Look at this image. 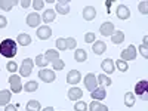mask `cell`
<instances>
[{
	"label": "cell",
	"instance_id": "44dd1931",
	"mask_svg": "<svg viewBox=\"0 0 148 111\" xmlns=\"http://www.w3.org/2000/svg\"><path fill=\"white\" fill-rule=\"evenodd\" d=\"M56 12L61 15H67L70 12V5L68 2H58L56 3Z\"/></svg>",
	"mask_w": 148,
	"mask_h": 111
},
{
	"label": "cell",
	"instance_id": "f546056e",
	"mask_svg": "<svg viewBox=\"0 0 148 111\" xmlns=\"http://www.w3.org/2000/svg\"><path fill=\"white\" fill-rule=\"evenodd\" d=\"M125 105L126 107H133L135 105V95L132 92H127L125 95Z\"/></svg>",
	"mask_w": 148,
	"mask_h": 111
},
{
	"label": "cell",
	"instance_id": "ffe728a7",
	"mask_svg": "<svg viewBox=\"0 0 148 111\" xmlns=\"http://www.w3.org/2000/svg\"><path fill=\"white\" fill-rule=\"evenodd\" d=\"M45 58L47 59V62H53V61L59 59V52L56 51V49H49V51H46V53H45Z\"/></svg>",
	"mask_w": 148,
	"mask_h": 111
},
{
	"label": "cell",
	"instance_id": "6da1fadb",
	"mask_svg": "<svg viewBox=\"0 0 148 111\" xmlns=\"http://www.w3.org/2000/svg\"><path fill=\"white\" fill-rule=\"evenodd\" d=\"M18 52L16 49V42L12 39H5L2 43H0V53H2L5 58H14Z\"/></svg>",
	"mask_w": 148,
	"mask_h": 111
},
{
	"label": "cell",
	"instance_id": "3957f363",
	"mask_svg": "<svg viewBox=\"0 0 148 111\" xmlns=\"http://www.w3.org/2000/svg\"><path fill=\"white\" fill-rule=\"evenodd\" d=\"M9 84H10V92L14 93H19L22 90V83H21V77L18 74H12L9 77Z\"/></svg>",
	"mask_w": 148,
	"mask_h": 111
},
{
	"label": "cell",
	"instance_id": "5b68a950",
	"mask_svg": "<svg viewBox=\"0 0 148 111\" xmlns=\"http://www.w3.org/2000/svg\"><path fill=\"white\" fill-rule=\"evenodd\" d=\"M136 58V47L133 45H129L126 49H123L121 51V61H133Z\"/></svg>",
	"mask_w": 148,
	"mask_h": 111
},
{
	"label": "cell",
	"instance_id": "484cf974",
	"mask_svg": "<svg viewBox=\"0 0 148 111\" xmlns=\"http://www.w3.org/2000/svg\"><path fill=\"white\" fill-rule=\"evenodd\" d=\"M96 80H98V84H101V86H110V84H113V82H111V79L107 76V74H99V76L96 77Z\"/></svg>",
	"mask_w": 148,
	"mask_h": 111
},
{
	"label": "cell",
	"instance_id": "7c38bea8",
	"mask_svg": "<svg viewBox=\"0 0 148 111\" xmlns=\"http://www.w3.org/2000/svg\"><path fill=\"white\" fill-rule=\"evenodd\" d=\"M101 68L104 70V73H105V74H111V73H114V70H116L114 61H113V59H110V58L104 59L102 62H101Z\"/></svg>",
	"mask_w": 148,
	"mask_h": 111
},
{
	"label": "cell",
	"instance_id": "52a82bcc",
	"mask_svg": "<svg viewBox=\"0 0 148 111\" xmlns=\"http://www.w3.org/2000/svg\"><path fill=\"white\" fill-rule=\"evenodd\" d=\"M84 86H86V89H88L89 92L95 90L98 88V80H96V76L93 73H89V74H86V77H84Z\"/></svg>",
	"mask_w": 148,
	"mask_h": 111
},
{
	"label": "cell",
	"instance_id": "9a60e30c",
	"mask_svg": "<svg viewBox=\"0 0 148 111\" xmlns=\"http://www.w3.org/2000/svg\"><path fill=\"white\" fill-rule=\"evenodd\" d=\"M92 51H93L96 55H102V53L107 51L105 42H102V40H95V42H93V46H92Z\"/></svg>",
	"mask_w": 148,
	"mask_h": 111
},
{
	"label": "cell",
	"instance_id": "1f68e13d",
	"mask_svg": "<svg viewBox=\"0 0 148 111\" xmlns=\"http://www.w3.org/2000/svg\"><path fill=\"white\" fill-rule=\"evenodd\" d=\"M121 73H126L127 70H129V65H127V62H125V61H121V59H119V61H116V64H114Z\"/></svg>",
	"mask_w": 148,
	"mask_h": 111
},
{
	"label": "cell",
	"instance_id": "4316f807",
	"mask_svg": "<svg viewBox=\"0 0 148 111\" xmlns=\"http://www.w3.org/2000/svg\"><path fill=\"white\" fill-rule=\"evenodd\" d=\"M40 108H42V107H40V102L36 101V99L27 102V111H42Z\"/></svg>",
	"mask_w": 148,
	"mask_h": 111
},
{
	"label": "cell",
	"instance_id": "8d00e7d4",
	"mask_svg": "<svg viewBox=\"0 0 148 111\" xmlns=\"http://www.w3.org/2000/svg\"><path fill=\"white\" fill-rule=\"evenodd\" d=\"M65 43H67V49H76V46H77L76 39H73V37H68V39H65Z\"/></svg>",
	"mask_w": 148,
	"mask_h": 111
},
{
	"label": "cell",
	"instance_id": "b9f144b4",
	"mask_svg": "<svg viewBox=\"0 0 148 111\" xmlns=\"http://www.w3.org/2000/svg\"><path fill=\"white\" fill-rule=\"evenodd\" d=\"M141 53L147 58L148 56V53H147V39H144V43H142V46H141Z\"/></svg>",
	"mask_w": 148,
	"mask_h": 111
},
{
	"label": "cell",
	"instance_id": "9c48e42d",
	"mask_svg": "<svg viewBox=\"0 0 148 111\" xmlns=\"http://www.w3.org/2000/svg\"><path fill=\"white\" fill-rule=\"evenodd\" d=\"M51 36H52V30L49 25H42V27L37 28V37H39L40 40H47Z\"/></svg>",
	"mask_w": 148,
	"mask_h": 111
},
{
	"label": "cell",
	"instance_id": "836d02e7",
	"mask_svg": "<svg viewBox=\"0 0 148 111\" xmlns=\"http://www.w3.org/2000/svg\"><path fill=\"white\" fill-rule=\"evenodd\" d=\"M52 65H53V70L59 71V70H64V67H65V62H64L62 59H56V61H53V62H52Z\"/></svg>",
	"mask_w": 148,
	"mask_h": 111
},
{
	"label": "cell",
	"instance_id": "cb8c5ba5",
	"mask_svg": "<svg viewBox=\"0 0 148 111\" xmlns=\"http://www.w3.org/2000/svg\"><path fill=\"white\" fill-rule=\"evenodd\" d=\"M111 42L114 45H120L125 42V34H123V31H114L111 34Z\"/></svg>",
	"mask_w": 148,
	"mask_h": 111
},
{
	"label": "cell",
	"instance_id": "d590c367",
	"mask_svg": "<svg viewBox=\"0 0 148 111\" xmlns=\"http://www.w3.org/2000/svg\"><path fill=\"white\" fill-rule=\"evenodd\" d=\"M74 110L76 111H86L88 110V105H86V102H83V101H77L76 105H74Z\"/></svg>",
	"mask_w": 148,
	"mask_h": 111
},
{
	"label": "cell",
	"instance_id": "74e56055",
	"mask_svg": "<svg viewBox=\"0 0 148 111\" xmlns=\"http://www.w3.org/2000/svg\"><path fill=\"white\" fill-rule=\"evenodd\" d=\"M33 8L36 10H40L45 8V2H42V0H36V2H33Z\"/></svg>",
	"mask_w": 148,
	"mask_h": 111
},
{
	"label": "cell",
	"instance_id": "e0dca14e",
	"mask_svg": "<svg viewBox=\"0 0 148 111\" xmlns=\"http://www.w3.org/2000/svg\"><path fill=\"white\" fill-rule=\"evenodd\" d=\"M95 16H96V9L93 6H86L83 9V18L86 21H92L95 19Z\"/></svg>",
	"mask_w": 148,
	"mask_h": 111
},
{
	"label": "cell",
	"instance_id": "60d3db41",
	"mask_svg": "<svg viewBox=\"0 0 148 111\" xmlns=\"http://www.w3.org/2000/svg\"><path fill=\"white\" fill-rule=\"evenodd\" d=\"M8 25V19L5 15H0V28H5Z\"/></svg>",
	"mask_w": 148,
	"mask_h": 111
},
{
	"label": "cell",
	"instance_id": "d4e9b609",
	"mask_svg": "<svg viewBox=\"0 0 148 111\" xmlns=\"http://www.w3.org/2000/svg\"><path fill=\"white\" fill-rule=\"evenodd\" d=\"M86 58H88V53H86L84 49H76V52H74V59H76L77 62H84Z\"/></svg>",
	"mask_w": 148,
	"mask_h": 111
},
{
	"label": "cell",
	"instance_id": "d6a6232c",
	"mask_svg": "<svg viewBox=\"0 0 148 111\" xmlns=\"http://www.w3.org/2000/svg\"><path fill=\"white\" fill-rule=\"evenodd\" d=\"M56 49H59V51H67V43H65V37H59V39H56Z\"/></svg>",
	"mask_w": 148,
	"mask_h": 111
},
{
	"label": "cell",
	"instance_id": "f6af8a7d",
	"mask_svg": "<svg viewBox=\"0 0 148 111\" xmlns=\"http://www.w3.org/2000/svg\"><path fill=\"white\" fill-rule=\"evenodd\" d=\"M42 111H53V107H46V108H43Z\"/></svg>",
	"mask_w": 148,
	"mask_h": 111
},
{
	"label": "cell",
	"instance_id": "ee69618b",
	"mask_svg": "<svg viewBox=\"0 0 148 111\" xmlns=\"http://www.w3.org/2000/svg\"><path fill=\"white\" fill-rule=\"evenodd\" d=\"M31 5V2H28V0H24V2H21V6L22 8H28Z\"/></svg>",
	"mask_w": 148,
	"mask_h": 111
},
{
	"label": "cell",
	"instance_id": "8992f818",
	"mask_svg": "<svg viewBox=\"0 0 148 111\" xmlns=\"http://www.w3.org/2000/svg\"><path fill=\"white\" fill-rule=\"evenodd\" d=\"M33 65H34V62H33L31 58H25V59H24L22 64H21V76L22 77H28L30 74L33 73Z\"/></svg>",
	"mask_w": 148,
	"mask_h": 111
},
{
	"label": "cell",
	"instance_id": "7bdbcfd3",
	"mask_svg": "<svg viewBox=\"0 0 148 111\" xmlns=\"http://www.w3.org/2000/svg\"><path fill=\"white\" fill-rule=\"evenodd\" d=\"M5 111H18V107L14 105V104H8V105L5 107Z\"/></svg>",
	"mask_w": 148,
	"mask_h": 111
},
{
	"label": "cell",
	"instance_id": "d6986e66",
	"mask_svg": "<svg viewBox=\"0 0 148 111\" xmlns=\"http://www.w3.org/2000/svg\"><path fill=\"white\" fill-rule=\"evenodd\" d=\"M16 42L21 45V46H28L31 43V36L27 34V33H21L18 37H16Z\"/></svg>",
	"mask_w": 148,
	"mask_h": 111
},
{
	"label": "cell",
	"instance_id": "7a4b0ae2",
	"mask_svg": "<svg viewBox=\"0 0 148 111\" xmlns=\"http://www.w3.org/2000/svg\"><path fill=\"white\" fill-rule=\"evenodd\" d=\"M133 95H138L142 101H147V98H148V82L147 80L138 82L136 86H135V93Z\"/></svg>",
	"mask_w": 148,
	"mask_h": 111
},
{
	"label": "cell",
	"instance_id": "ba28073f",
	"mask_svg": "<svg viewBox=\"0 0 148 111\" xmlns=\"http://www.w3.org/2000/svg\"><path fill=\"white\" fill-rule=\"evenodd\" d=\"M90 96H92L93 101H98V102H99L101 99H104V98L107 96V90H105L104 86H98L95 90L90 92Z\"/></svg>",
	"mask_w": 148,
	"mask_h": 111
},
{
	"label": "cell",
	"instance_id": "7402d4cb",
	"mask_svg": "<svg viewBox=\"0 0 148 111\" xmlns=\"http://www.w3.org/2000/svg\"><path fill=\"white\" fill-rule=\"evenodd\" d=\"M55 16H56V12L53 9H46L43 16H42V19L45 21V24H47V22H52L55 19Z\"/></svg>",
	"mask_w": 148,
	"mask_h": 111
},
{
	"label": "cell",
	"instance_id": "e575fe53",
	"mask_svg": "<svg viewBox=\"0 0 148 111\" xmlns=\"http://www.w3.org/2000/svg\"><path fill=\"white\" fill-rule=\"evenodd\" d=\"M6 68H8L9 73H16V70H18V64L15 62V61H9L8 65H6Z\"/></svg>",
	"mask_w": 148,
	"mask_h": 111
},
{
	"label": "cell",
	"instance_id": "5bb4252c",
	"mask_svg": "<svg viewBox=\"0 0 148 111\" xmlns=\"http://www.w3.org/2000/svg\"><path fill=\"white\" fill-rule=\"evenodd\" d=\"M116 30H114V25L113 22H104L102 25L99 27V33L104 36V37H110L111 34H113Z\"/></svg>",
	"mask_w": 148,
	"mask_h": 111
},
{
	"label": "cell",
	"instance_id": "ac0fdd59",
	"mask_svg": "<svg viewBox=\"0 0 148 111\" xmlns=\"http://www.w3.org/2000/svg\"><path fill=\"white\" fill-rule=\"evenodd\" d=\"M10 98H12V92L5 89V90H0V105H3L6 107L10 101Z\"/></svg>",
	"mask_w": 148,
	"mask_h": 111
},
{
	"label": "cell",
	"instance_id": "2e32d148",
	"mask_svg": "<svg viewBox=\"0 0 148 111\" xmlns=\"http://www.w3.org/2000/svg\"><path fill=\"white\" fill-rule=\"evenodd\" d=\"M68 99L70 101H79L80 98L83 96V90L80 89V88H71L70 90H68Z\"/></svg>",
	"mask_w": 148,
	"mask_h": 111
},
{
	"label": "cell",
	"instance_id": "603a6c76",
	"mask_svg": "<svg viewBox=\"0 0 148 111\" xmlns=\"http://www.w3.org/2000/svg\"><path fill=\"white\" fill-rule=\"evenodd\" d=\"M88 110L89 111H108V107L101 104V102H98V101H92Z\"/></svg>",
	"mask_w": 148,
	"mask_h": 111
},
{
	"label": "cell",
	"instance_id": "8fae6325",
	"mask_svg": "<svg viewBox=\"0 0 148 111\" xmlns=\"http://www.w3.org/2000/svg\"><path fill=\"white\" fill-rule=\"evenodd\" d=\"M40 21H42V16L39 14H36V12L27 15V25L28 27H37V25H40Z\"/></svg>",
	"mask_w": 148,
	"mask_h": 111
},
{
	"label": "cell",
	"instance_id": "277c9868",
	"mask_svg": "<svg viewBox=\"0 0 148 111\" xmlns=\"http://www.w3.org/2000/svg\"><path fill=\"white\" fill-rule=\"evenodd\" d=\"M39 79L43 80L45 83H52L56 79V74L53 73V70H47V68H42L39 71Z\"/></svg>",
	"mask_w": 148,
	"mask_h": 111
},
{
	"label": "cell",
	"instance_id": "4fadbf2b",
	"mask_svg": "<svg viewBox=\"0 0 148 111\" xmlns=\"http://www.w3.org/2000/svg\"><path fill=\"white\" fill-rule=\"evenodd\" d=\"M80 79H82V74H80V71H77V70H71V71L67 74V82H68V84H77V83L80 82Z\"/></svg>",
	"mask_w": 148,
	"mask_h": 111
},
{
	"label": "cell",
	"instance_id": "f35d334b",
	"mask_svg": "<svg viewBox=\"0 0 148 111\" xmlns=\"http://www.w3.org/2000/svg\"><path fill=\"white\" fill-rule=\"evenodd\" d=\"M84 42H86V43H93V42H95V34H93V33H86Z\"/></svg>",
	"mask_w": 148,
	"mask_h": 111
},
{
	"label": "cell",
	"instance_id": "ab89813d",
	"mask_svg": "<svg viewBox=\"0 0 148 111\" xmlns=\"http://www.w3.org/2000/svg\"><path fill=\"white\" fill-rule=\"evenodd\" d=\"M147 8H148V2H142V3L139 5V12H141L142 15H147V14H148Z\"/></svg>",
	"mask_w": 148,
	"mask_h": 111
},
{
	"label": "cell",
	"instance_id": "83f0119b",
	"mask_svg": "<svg viewBox=\"0 0 148 111\" xmlns=\"http://www.w3.org/2000/svg\"><path fill=\"white\" fill-rule=\"evenodd\" d=\"M37 88H39V84H37V82H27L25 84L22 86V89L25 90V92H34V90H37Z\"/></svg>",
	"mask_w": 148,
	"mask_h": 111
},
{
	"label": "cell",
	"instance_id": "30bf717a",
	"mask_svg": "<svg viewBox=\"0 0 148 111\" xmlns=\"http://www.w3.org/2000/svg\"><path fill=\"white\" fill-rule=\"evenodd\" d=\"M116 15L120 19H127L130 16V10H129V8L126 5H119L117 9H116Z\"/></svg>",
	"mask_w": 148,
	"mask_h": 111
},
{
	"label": "cell",
	"instance_id": "f1b7e54d",
	"mask_svg": "<svg viewBox=\"0 0 148 111\" xmlns=\"http://www.w3.org/2000/svg\"><path fill=\"white\" fill-rule=\"evenodd\" d=\"M18 2H15V0H12V2H8V0H3V2H0V8H2L3 10H10L14 6H16Z\"/></svg>",
	"mask_w": 148,
	"mask_h": 111
},
{
	"label": "cell",
	"instance_id": "4dcf8cb0",
	"mask_svg": "<svg viewBox=\"0 0 148 111\" xmlns=\"http://www.w3.org/2000/svg\"><path fill=\"white\" fill-rule=\"evenodd\" d=\"M34 61H36V64L39 65V67H42V68H43V67H46V65L49 64V62H47V59L45 58V55H37Z\"/></svg>",
	"mask_w": 148,
	"mask_h": 111
}]
</instances>
